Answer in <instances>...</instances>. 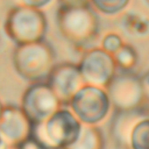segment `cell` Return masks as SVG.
Returning <instances> with one entry per match:
<instances>
[{
    "label": "cell",
    "instance_id": "6",
    "mask_svg": "<svg viewBox=\"0 0 149 149\" xmlns=\"http://www.w3.org/2000/svg\"><path fill=\"white\" fill-rule=\"evenodd\" d=\"M78 65L87 85L107 86L115 76L114 58L103 49L95 48L86 52Z\"/></svg>",
    "mask_w": 149,
    "mask_h": 149
},
{
    "label": "cell",
    "instance_id": "2",
    "mask_svg": "<svg viewBox=\"0 0 149 149\" xmlns=\"http://www.w3.org/2000/svg\"><path fill=\"white\" fill-rule=\"evenodd\" d=\"M12 64L22 79L31 84L46 82L56 65V52L45 39L17 45L12 54Z\"/></svg>",
    "mask_w": 149,
    "mask_h": 149
},
{
    "label": "cell",
    "instance_id": "8",
    "mask_svg": "<svg viewBox=\"0 0 149 149\" xmlns=\"http://www.w3.org/2000/svg\"><path fill=\"white\" fill-rule=\"evenodd\" d=\"M39 126L44 130L46 139L55 147H63L73 143L80 129L73 113L62 108Z\"/></svg>",
    "mask_w": 149,
    "mask_h": 149
},
{
    "label": "cell",
    "instance_id": "3",
    "mask_svg": "<svg viewBox=\"0 0 149 149\" xmlns=\"http://www.w3.org/2000/svg\"><path fill=\"white\" fill-rule=\"evenodd\" d=\"M3 31L15 46L43 41L48 31L47 17L42 10L20 3L7 12Z\"/></svg>",
    "mask_w": 149,
    "mask_h": 149
},
{
    "label": "cell",
    "instance_id": "17",
    "mask_svg": "<svg viewBox=\"0 0 149 149\" xmlns=\"http://www.w3.org/2000/svg\"><path fill=\"white\" fill-rule=\"evenodd\" d=\"M5 147H6V141L0 134V149H5Z\"/></svg>",
    "mask_w": 149,
    "mask_h": 149
},
{
    "label": "cell",
    "instance_id": "5",
    "mask_svg": "<svg viewBox=\"0 0 149 149\" xmlns=\"http://www.w3.org/2000/svg\"><path fill=\"white\" fill-rule=\"evenodd\" d=\"M69 105L80 120L95 122L101 120L108 112L110 98L101 88L85 85L73 95Z\"/></svg>",
    "mask_w": 149,
    "mask_h": 149
},
{
    "label": "cell",
    "instance_id": "7",
    "mask_svg": "<svg viewBox=\"0 0 149 149\" xmlns=\"http://www.w3.org/2000/svg\"><path fill=\"white\" fill-rule=\"evenodd\" d=\"M46 82L62 105H69L73 95L85 84L79 65L69 62L56 64Z\"/></svg>",
    "mask_w": 149,
    "mask_h": 149
},
{
    "label": "cell",
    "instance_id": "16",
    "mask_svg": "<svg viewBox=\"0 0 149 149\" xmlns=\"http://www.w3.org/2000/svg\"><path fill=\"white\" fill-rule=\"evenodd\" d=\"M141 85H142L144 94H147L149 97V73H148L146 76H144V78L141 79Z\"/></svg>",
    "mask_w": 149,
    "mask_h": 149
},
{
    "label": "cell",
    "instance_id": "9",
    "mask_svg": "<svg viewBox=\"0 0 149 149\" xmlns=\"http://www.w3.org/2000/svg\"><path fill=\"white\" fill-rule=\"evenodd\" d=\"M33 126L22 108L16 105L3 107L0 117V134L4 141L20 145L30 138Z\"/></svg>",
    "mask_w": 149,
    "mask_h": 149
},
{
    "label": "cell",
    "instance_id": "13",
    "mask_svg": "<svg viewBox=\"0 0 149 149\" xmlns=\"http://www.w3.org/2000/svg\"><path fill=\"white\" fill-rule=\"evenodd\" d=\"M123 45L121 38L115 33L107 34L102 41V49L108 53H116Z\"/></svg>",
    "mask_w": 149,
    "mask_h": 149
},
{
    "label": "cell",
    "instance_id": "4",
    "mask_svg": "<svg viewBox=\"0 0 149 149\" xmlns=\"http://www.w3.org/2000/svg\"><path fill=\"white\" fill-rule=\"evenodd\" d=\"M61 102L47 82L31 84L24 92L20 107L31 122L37 126L46 121L61 108Z\"/></svg>",
    "mask_w": 149,
    "mask_h": 149
},
{
    "label": "cell",
    "instance_id": "18",
    "mask_svg": "<svg viewBox=\"0 0 149 149\" xmlns=\"http://www.w3.org/2000/svg\"><path fill=\"white\" fill-rule=\"evenodd\" d=\"M3 109V104H2V102H1V100H0V117H1V114H2Z\"/></svg>",
    "mask_w": 149,
    "mask_h": 149
},
{
    "label": "cell",
    "instance_id": "1",
    "mask_svg": "<svg viewBox=\"0 0 149 149\" xmlns=\"http://www.w3.org/2000/svg\"><path fill=\"white\" fill-rule=\"evenodd\" d=\"M56 24L62 38L76 47L93 43L100 32V19L90 4L59 5L56 13Z\"/></svg>",
    "mask_w": 149,
    "mask_h": 149
},
{
    "label": "cell",
    "instance_id": "14",
    "mask_svg": "<svg viewBox=\"0 0 149 149\" xmlns=\"http://www.w3.org/2000/svg\"><path fill=\"white\" fill-rule=\"evenodd\" d=\"M53 0H20L21 3L31 8L42 10L48 6Z\"/></svg>",
    "mask_w": 149,
    "mask_h": 149
},
{
    "label": "cell",
    "instance_id": "15",
    "mask_svg": "<svg viewBox=\"0 0 149 149\" xmlns=\"http://www.w3.org/2000/svg\"><path fill=\"white\" fill-rule=\"evenodd\" d=\"M58 2H59V5L77 6V5L88 4L90 0H58Z\"/></svg>",
    "mask_w": 149,
    "mask_h": 149
},
{
    "label": "cell",
    "instance_id": "11",
    "mask_svg": "<svg viewBox=\"0 0 149 149\" xmlns=\"http://www.w3.org/2000/svg\"><path fill=\"white\" fill-rule=\"evenodd\" d=\"M113 58L116 65H119L124 70L133 68L137 62V53L135 50L128 45H123L121 48L114 53Z\"/></svg>",
    "mask_w": 149,
    "mask_h": 149
},
{
    "label": "cell",
    "instance_id": "12",
    "mask_svg": "<svg viewBox=\"0 0 149 149\" xmlns=\"http://www.w3.org/2000/svg\"><path fill=\"white\" fill-rule=\"evenodd\" d=\"M93 6L100 12L107 15H114L122 11L130 0H90Z\"/></svg>",
    "mask_w": 149,
    "mask_h": 149
},
{
    "label": "cell",
    "instance_id": "10",
    "mask_svg": "<svg viewBox=\"0 0 149 149\" xmlns=\"http://www.w3.org/2000/svg\"><path fill=\"white\" fill-rule=\"evenodd\" d=\"M107 89L109 98L120 107H131L138 104L144 95L141 80L128 74L114 76Z\"/></svg>",
    "mask_w": 149,
    "mask_h": 149
},
{
    "label": "cell",
    "instance_id": "19",
    "mask_svg": "<svg viewBox=\"0 0 149 149\" xmlns=\"http://www.w3.org/2000/svg\"><path fill=\"white\" fill-rule=\"evenodd\" d=\"M43 149H54V148H43Z\"/></svg>",
    "mask_w": 149,
    "mask_h": 149
}]
</instances>
